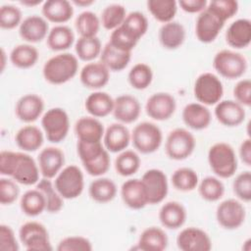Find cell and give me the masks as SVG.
I'll return each mask as SVG.
<instances>
[{
  "mask_svg": "<svg viewBox=\"0 0 251 251\" xmlns=\"http://www.w3.org/2000/svg\"><path fill=\"white\" fill-rule=\"evenodd\" d=\"M44 101L43 99L33 93L22 96L15 107V114L17 118L24 123L35 122L43 113Z\"/></svg>",
  "mask_w": 251,
  "mask_h": 251,
  "instance_id": "603a6c76",
  "label": "cell"
},
{
  "mask_svg": "<svg viewBox=\"0 0 251 251\" xmlns=\"http://www.w3.org/2000/svg\"><path fill=\"white\" fill-rule=\"evenodd\" d=\"M208 163L212 172L220 178H229L237 170L235 151L226 142H217L209 148Z\"/></svg>",
  "mask_w": 251,
  "mask_h": 251,
  "instance_id": "3957f363",
  "label": "cell"
},
{
  "mask_svg": "<svg viewBox=\"0 0 251 251\" xmlns=\"http://www.w3.org/2000/svg\"><path fill=\"white\" fill-rule=\"evenodd\" d=\"M78 71V59L69 52L59 53L49 58L42 68L44 79L50 84L60 85L75 76Z\"/></svg>",
  "mask_w": 251,
  "mask_h": 251,
  "instance_id": "6da1fadb",
  "label": "cell"
},
{
  "mask_svg": "<svg viewBox=\"0 0 251 251\" xmlns=\"http://www.w3.org/2000/svg\"><path fill=\"white\" fill-rule=\"evenodd\" d=\"M36 188L39 189L45 197L46 211L48 213L54 214L62 210L64 206V198L57 191L50 178L42 177L39 179V181L36 183Z\"/></svg>",
  "mask_w": 251,
  "mask_h": 251,
  "instance_id": "b9f144b4",
  "label": "cell"
},
{
  "mask_svg": "<svg viewBox=\"0 0 251 251\" xmlns=\"http://www.w3.org/2000/svg\"><path fill=\"white\" fill-rule=\"evenodd\" d=\"M116 183L108 177H97L88 186L90 198L97 203H108L117 195Z\"/></svg>",
  "mask_w": 251,
  "mask_h": 251,
  "instance_id": "d590c367",
  "label": "cell"
},
{
  "mask_svg": "<svg viewBox=\"0 0 251 251\" xmlns=\"http://www.w3.org/2000/svg\"><path fill=\"white\" fill-rule=\"evenodd\" d=\"M226 43L234 49H243L251 42V22L248 19H238L232 22L226 31Z\"/></svg>",
  "mask_w": 251,
  "mask_h": 251,
  "instance_id": "4316f807",
  "label": "cell"
},
{
  "mask_svg": "<svg viewBox=\"0 0 251 251\" xmlns=\"http://www.w3.org/2000/svg\"><path fill=\"white\" fill-rule=\"evenodd\" d=\"M92 248V243L88 238L73 235L61 239L56 249L58 251H91Z\"/></svg>",
  "mask_w": 251,
  "mask_h": 251,
  "instance_id": "f5cc1de1",
  "label": "cell"
},
{
  "mask_svg": "<svg viewBox=\"0 0 251 251\" xmlns=\"http://www.w3.org/2000/svg\"><path fill=\"white\" fill-rule=\"evenodd\" d=\"M141 112L139 101L132 95L123 94L114 99L113 115L122 124H131L135 122Z\"/></svg>",
  "mask_w": 251,
  "mask_h": 251,
  "instance_id": "cb8c5ba5",
  "label": "cell"
},
{
  "mask_svg": "<svg viewBox=\"0 0 251 251\" xmlns=\"http://www.w3.org/2000/svg\"><path fill=\"white\" fill-rule=\"evenodd\" d=\"M41 13L48 22L62 25L74 16V7L68 0H47L42 4Z\"/></svg>",
  "mask_w": 251,
  "mask_h": 251,
  "instance_id": "f1b7e54d",
  "label": "cell"
},
{
  "mask_svg": "<svg viewBox=\"0 0 251 251\" xmlns=\"http://www.w3.org/2000/svg\"><path fill=\"white\" fill-rule=\"evenodd\" d=\"M181 116L184 125L194 130L207 128L212 120V115L208 107L199 102L188 103L185 105Z\"/></svg>",
  "mask_w": 251,
  "mask_h": 251,
  "instance_id": "484cf974",
  "label": "cell"
},
{
  "mask_svg": "<svg viewBox=\"0 0 251 251\" xmlns=\"http://www.w3.org/2000/svg\"><path fill=\"white\" fill-rule=\"evenodd\" d=\"M79 79L86 88L98 90L109 82L110 71L101 62H89L80 70Z\"/></svg>",
  "mask_w": 251,
  "mask_h": 251,
  "instance_id": "ffe728a7",
  "label": "cell"
},
{
  "mask_svg": "<svg viewBox=\"0 0 251 251\" xmlns=\"http://www.w3.org/2000/svg\"><path fill=\"white\" fill-rule=\"evenodd\" d=\"M39 58L38 50L29 43L16 45L10 52V61L19 69H29L33 67Z\"/></svg>",
  "mask_w": 251,
  "mask_h": 251,
  "instance_id": "8d00e7d4",
  "label": "cell"
},
{
  "mask_svg": "<svg viewBox=\"0 0 251 251\" xmlns=\"http://www.w3.org/2000/svg\"><path fill=\"white\" fill-rule=\"evenodd\" d=\"M213 68L223 77L235 79L245 74L247 60L242 54L236 51L224 49L217 52L214 56Z\"/></svg>",
  "mask_w": 251,
  "mask_h": 251,
  "instance_id": "5b68a950",
  "label": "cell"
},
{
  "mask_svg": "<svg viewBox=\"0 0 251 251\" xmlns=\"http://www.w3.org/2000/svg\"><path fill=\"white\" fill-rule=\"evenodd\" d=\"M112 46L115 48L122 50V51H126V52H131L132 49L136 46L137 42L135 39L130 37L127 33H126L120 26L114 29L111 32L110 39L108 41Z\"/></svg>",
  "mask_w": 251,
  "mask_h": 251,
  "instance_id": "11a10c76",
  "label": "cell"
},
{
  "mask_svg": "<svg viewBox=\"0 0 251 251\" xmlns=\"http://www.w3.org/2000/svg\"><path fill=\"white\" fill-rule=\"evenodd\" d=\"M198 193L208 202L219 201L225 194V185L218 176H206L198 182Z\"/></svg>",
  "mask_w": 251,
  "mask_h": 251,
  "instance_id": "ee69618b",
  "label": "cell"
},
{
  "mask_svg": "<svg viewBox=\"0 0 251 251\" xmlns=\"http://www.w3.org/2000/svg\"><path fill=\"white\" fill-rule=\"evenodd\" d=\"M173 186L182 192H188L194 190L199 182L197 173L188 167H181L176 169L171 177Z\"/></svg>",
  "mask_w": 251,
  "mask_h": 251,
  "instance_id": "7bdbcfd3",
  "label": "cell"
},
{
  "mask_svg": "<svg viewBox=\"0 0 251 251\" xmlns=\"http://www.w3.org/2000/svg\"><path fill=\"white\" fill-rule=\"evenodd\" d=\"M193 94L196 100L205 106L216 105L224 95L223 82L215 74L203 73L195 79Z\"/></svg>",
  "mask_w": 251,
  "mask_h": 251,
  "instance_id": "ba28073f",
  "label": "cell"
},
{
  "mask_svg": "<svg viewBox=\"0 0 251 251\" xmlns=\"http://www.w3.org/2000/svg\"><path fill=\"white\" fill-rule=\"evenodd\" d=\"M140 167V158L133 150H124L115 159V170L122 176L134 175Z\"/></svg>",
  "mask_w": 251,
  "mask_h": 251,
  "instance_id": "f6af8a7d",
  "label": "cell"
},
{
  "mask_svg": "<svg viewBox=\"0 0 251 251\" xmlns=\"http://www.w3.org/2000/svg\"><path fill=\"white\" fill-rule=\"evenodd\" d=\"M159 221L162 226L169 229L181 227L187 218L185 207L177 201H169L162 205L159 210Z\"/></svg>",
  "mask_w": 251,
  "mask_h": 251,
  "instance_id": "83f0119b",
  "label": "cell"
},
{
  "mask_svg": "<svg viewBox=\"0 0 251 251\" xmlns=\"http://www.w3.org/2000/svg\"><path fill=\"white\" fill-rule=\"evenodd\" d=\"M214 114L220 124L228 127L238 126L246 117L244 107L235 100H221L216 104Z\"/></svg>",
  "mask_w": 251,
  "mask_h": 251,
  "instance_id": "e0dca14e",
  "label": "cell"
},
{
  "mask_svg": "<svg viewBox=\"0 0 251 251\" xmlns=\"http://www.w3.org/2000/svg\"><path fill=\"white\" fill-rule=\"evenodd\" d=\"M100 19L91 11L81 12L75 19V26L80 37H94L100 28Z\"/></svg>",
  "mask_w": 251,
  "mask_h": 251,
  "instance_id": "bcb514c9",
  "label": "cell"
},
{
  "mask_svg": "<svg viewBox=\"0 0 251 251\" xmlns=\"http://www.w3.org/2000/svg\"><path fill=\"white\" fill-rule=\"evenodd\" d=\"M141 181L144 185L147 195L148 204L154 205L161 203L169 191L168 178L166 174L159 169L147 170L142 177Z\"/></svg>",
  "mask_w": 251,
  "mask_h": 251,
  "instance_id": "7c38bea8",
  "label": "cell"
},
{
  "mask_svg": "<svg viewBox=\"0 0 251 251\" xmlns=\"http://www.w3.org/2000/svg\"><path fill=\"white\" fill-rule=\"evenodd\" d=\"M15 141L17 146L24 152H34L42 146L44 136L39 127L27 125L17 131Z\"/></svg>",
  "mask_w": 251,
  "mask_h": 251,
  "instance_id": "1f68e13d",
  "label": "cell"
},
{
  "mask_svg": "<svg viewBox=\"0 0 251 251\" xmlns=\"http://www.w3.org/2000/svg\"><path fill=\"white\" fill-rule=\"evenodd\" d=\"M177 4L182 11L189 14H195L204 11L208 2L207 0H179Z\"/></svg>",
  "mask_w": 251,
  "mask_h": 251,
  "instance_id": "91938a15",
  "label": "cell"
},
{
  "mask_svg": "<svg viewBox=\"0 0 251 251\" xmlns=\"http://www.w3.org/2000/svg\"><path fill=\"white\" fill-rule=\"evenodd\" d=\"M104 132L103 124L92 116L81 117L75 124V133L78 141L86 143L102 142Z\"/></svg>",
  "mask_w": 251,
  "mask_h": 251,
  "instance_id": "d4e9b609",
  "label": "cell"
},
{
  "mask_svg": "<svg viewBox=\"0 0 251 251\" xmlns=\"http://www.w3.org/2000/svg\"><path fill=\"white\" fill-rule=\"evenodd\" d=\"M148 26L149 24L146 16L138 11L128 13L124 23L120 25L126 33L136 41H139V39L146 33Z\"/></svg>",
  "mask_w": 251,
  "mask_h": 251,
  "instance_id": "f35d334b",
  "label": "cell"
},
{
  "mask_svg": "<svg viewBox=\"0 0 251 251\" xmlns=\"http://www.w3.org/2000/svg\"><path fill=\"white\" fill-rule=\"evenodd\" d=\"M37 161L41 176L51 179L61 172L65 164V154L58 147L48 146L41 149Z\"/></svg>",
  "mask_w": 251,
  "mask_h": 251,
  "instance_id": "2e32d148",
  "label": "cell"
},
{
  "mask_svg": "<svg viewBox=\"0 0 251 251\" xmlns=\"http://www.w3.org/2000/svg\"><path fill=\"white\" fill-rule=\"evenodd\" d=\"M54 186L64 199H75L84 188L83 173L76 165H69L55 176Z\"/></svg>",
  "mask_w": 251,
  "mask_h": 251,
  "instance_id": "8992f818",
  "label": "cell"
},
{
  "mask_svg": "<svg viewBox=\"0 0 251 251\" xmlns=\"http://www.w3.org/2000/svg\"><path fill=\"white\" fill-rule=\"evenodd\" d=\"M130 141L131 133L122 123H113L105 129L103 145L111 153H120L126 150Z\"/></svg>",
  "mask_w": 251,
  "mask_h": 251,
  "instance_id": "44dd1931",
  "label": "cell"
},
{
  "mask_svg": "<svg viewBox=\"0 0 251 251\" xmlns=\"http://www.w3.org/2000/svg\"><path fill=\"white\" fill-rule=\"evenodd\" d=\"M41 126L48 141L51 143H59L63 141L69 133V115L63 108H51L42 115Z\"/></svg>",
  "mask_w": 251,
  "mask_h": 251,
  "instance_id": "52a82bcc",
  "label": "cell"
},
{
  "mask_svg": "<svg viewBox=\"0 0 251 251\" xmlns=\"http://www.w3.org/2000/svg\"><path fill=\"white\" fill-rule=\"evenodd\" d=\"M246 218V211L243 204L233 198L222 201L216 209L218 224L226 229H236L240 227Z\"/></svg>",
  "mask_w": 251,
  "mask_h": 251,
  "instance_id": "8fae6325",
  "label": "cell"
},
{
  "mask_svg": "<svg viewBox=\"0 0 251 251\" xmlns=\"http://www.w3.org/2000/svg\"><path fill=\"white\" fill-rule=\"evenodd\" d=\"M94 3V1L92 0H73L72 4L78 6V7H88L90 5H92Z\"/></svg>",
  "mask_w": 251,
  "mask_h": 251,
  "instance_id": "6125c7cd",
  "label": "cell"
},
{
  "mask_svg": "<svg viewBox=\"0 0 251 251\" xmlns=\"http://www.w3.org/2000/svg\"><path fill=\"white\" fill-rule=\"evenodd\" d=\"M20 207L25 215L36 217L46 211V200L39 189H29L22 195Z\"/></svg>",
  "mask_w": 251,
  "mask_h": 251,
  "instance_id": "74e56055",
  "label": "cell"
},
{
  "mask_svg": "<svg viewBox=\"0 0 251 251\" xmlns=\"http://www.w3.org/2000/svg\"><path fill=\"white\" fill-rule=\"evenodd\" d=\"M127 80L134 89H146L153 80L152 69L145 63H137L128 72Z\"/></svg>",
  "mask_w": 251,
  "mask_h": 251,
  "instance_id": "c3c4849f",
  "label": "cell"
},
{
  "mask_svg": "<svg viewBox=\"0 0 251 251\" xmlns=\"http://www.w3.org/2000/svg\"><path fill=\"white\" fill-rule=\"evenodd\" d=\"M167 233L157 226H150L145 228L137 242V248L142 251H163L168 246Z\"/></svg>",
  "mask_w": 251,
  "mask_h": 251,
  "instance_id": "d6a6232c",
  "label": "cell"
},
{
  "mask_svg": "<svg viewBox=\"0 0 251 251\" xmlns=\"http://www.w3.org/2000/svg\"><path fill=\"white\" fill-rule=\"evenodd\" d=\"M75 51L77 59L83 62H92L102 51L101 41L97 36L94 37H80L75 41Z\"/></svg>",
  "mask_w": 251,
  "mask_h": 251,
  "instance_id": "60d3db41",
  "label": "cell"
},
{
  "mask_svg": "<svg viewBox=\"0 0 251 251\" xmlns=\"http://www.w3.org/2000/svg\"><path fill=\"white\" fill-rule=\"evenodd\" d=\"M163 141L161 128L151 122H142L134 126L131 132L133 147L141 154L156 152Z\"/></svg>",
  "mask_w": 251,
  "mask_h": 251,
  "instance_id": "277c9868",
  "label": "cell"
},
{
  "mask_svg": "<svg viewBox=\"0 0 251 251\" xmlns=\"http://www.w3.org/2000/svg\"><path fill=\"white\" fill-rule=\"evenodd\" d=\"M48 21L41 16L31 15L25 18L19 26L20 36L28 43H37L47 37Z\"/></svg>",
  "mask_w": 251,
  "mask_h": 251,
  "instance_id": "d6986e66",
  "label": "cell"
},
{
  "mask_svg": "<svg viewBox=\"0 0 251 251\" xmlns=\"http://www.w3.org/2000/svg\"><path fill=\"white\" fill-rule=\"evenodd\" d=\"M84 107L90 116L104 118L113 113L114 99L107 92L97 90L86 97Z\"/></svg>",
  "mask_w": 251,
  "mask_h": 251,
  "instance_id": "4dcf8cb0",
  "label": "cell"
},
{
  "mask_svg": "<svg viewBox=\"0 0 251 251\" xmlns=\"http://www.w3.org/2000/svg\"><path fill=\"white\" fill-rule=\"evenodd\" d=\"M232 190L235 196L243 201L250 202L251 200V172L244 171L238 174L232 182Z\"/></svg>",
  "mask_w": 251,
  "mask_h": 251,
  "instance_id": "816d5d0a",
  "label": "cell"
},
{
  "mask_svg": "<svg viewBox=\"0 0 251 251\" xmlns=\"http://www.w3.org/2000/svg\"><path fill=\"white\" fill-rule=\"evenodd\" d=\"M39 167L34 159L25 152H18V160L12 178L20 184L33 185L39 181Z\"/></svg>",
  "mask_w": 251,
  "mask_h": 251,
  "instance_id": "ac0fdd59",
  "label": "cell"
},
{
  "mask_svg": "<svg viewBox=\"0 0 251 251\" xmlns=\"http://www.w3.org/2000/svg\"><path fill=\"white\" fill-rule=\"evenodd\" d=\"M196 145L193 134L185 128L177 127L171 130L166 138L165 150L172 160L181 161L188 158Z\"/></svg>",
  "mask_w": 251,
  "mask_h": 251,
  "instance_id": "9c48e42d",
  "label": "cell"
},
{
  "mask_svg": "<svg viewBox=\"0 0 251 251\" xmlns=\"http://www.w3.org/2000/svg\"><path fill=\"white\" fill-rule=\"evenodd\" d=\"M20 246L13 228L7 225H0V250L19 251Z\"/></svg>",
  "mask_w": 251,
  "mask_h": 251,
  "instance_id": "6f0895ef",
  "label": "cell"
},
{
  "mask_svg": "<svg viewBox=\"0 0 251 251\" xmlns=\"http://www.w3.org/2000/svg\"><path fill=\"white\" fill-rule=\"evenodd\" d=\"M220 18H218L207 7L204 11L199 13L195 22V35L202 43H211L220 34L225 25Z\"/></svg>",
  "mask_w": 251,
  "mask_h": 251,
  "instance_id": "4fadbf2b",
  "label": "cell"
},
{
  "mask_svg": "<svg viewBox=\"0 0 251 251\" xmlns=\"http://www.w3.org/2000/svg\"><path fill=\"white\" fill-rule=\"evenodd\" d=\"M233 96L236 102L243 107L251 105V81L248 78L240 79L233 87Z\"/></svg>",
  "mask_w": 251,
  "mask_h": 251,
  "instance_id": "9f6ffc18",
  "label": "cell"
},
{
  "mask_svg": "<svg viewBox=\"0 0 251 251\" xmlns=\"http://www.w3.org/2000/svg\"><path fill=\"white\" fill-rule=\"evenodd\" d=\"M20 195L18 182L13 178H0V203L2 205L13 204Z\"/></svg>",
  "mask_w": 251,
  "mask_h": 251,
  "instance_id": "db71d44e",
  "label": "cell"
},
{
  "mask_svg": "<svg viewBox=\"0 0 251 251\" xmlns=\"http://www.w3.org/2000/svg\"><path fill=\"white\" fill-rule=\"evenodd\" d=\"M77 155L89 176H101L110 169L111 159L109 151L102 142L86 143L77 140Z\"/></svg>",
  "mask_w": 251,
  "mask_h": 251,
  "instance_id": "7a4b0ae2",
  "label": "cell"
},
{
  "mask_svg": "<svg viewBox=\"0 0 251 251\" xmlns=\"http://www.w3.org/2000/svg\"><path fill=\"white\" fill-rule=\"evenodd\" d=\"M185 35L184 26L176 21L163 24L158 33L161 45L168 50H175L180 47L185 40Z\"/></svg>",
  "mask_w": 251,
  "mask_h": 251,
  "instance_id": "f546056e",
  "label": "cell"
},
{
  "mask_svg": "<svg viewBox=\"0 0 251 251\" xmlns=\"http://www.w3.org/2000/svg\"><path fill=\"white\" fill-rule=\"evenodd\" d=\"M176 245L181 251H209L212 249V240L205 230L189 226L179 231Z\"/></svg>",
  "mask_w": 251,
  "mask_h": 251,
  "instance_id": "9a60e30c",
  "label": "cell"
},
{
  "mask_svg": "<svg viewBox=\"0 0 251 251\" xmlns=\"http://www.w3.org/2000/svg\"><path fill=\"white\" fill-rule=\"evenodd\" d=\"M131 59V52L122 51L109 42H107L102 48L100 54V62L105 65L109 71L121 72L126 69Z\"/></svg>",
  "mask_w": 251,
  "mask_h": 251,
  "instance_id": "e575fe53",
  "label": "cell"
},
{
  "mask_svg": "<svg viewBox=\"0 0 251 251\" xmlns=\"http://www.w3.org/2000/svg\"><path fill=\"white\" fill-rule=\"evenodd\" d=\"M6 53L4 51L3 48H1V73L4 72V69H5V64H6Z\"/></svg>",
  "mask_w": 251,
  "mask_h": 251,
  "instance_id": "e7e4bbea",
  "label": "cell"
},
{
  "mask_svg": "<svg viewBox=\"0 0 251 251\" xmlns=\"http://www.w3.org/2000/svg\"><path fill=\"white\" fill-rule=\"evenodd\" d=\"M121 197L125 205L132 210H140L148 205L144 185L138 178H129L122 184Z\"/></svg>",
  "mask_w": 251,
  "mask_h": 251,
  "instance_id": "7402d4cb",
  "label": "cell"
},
{
  "mask_svg": "<svg viewBox=\"0 0 251 251\" xmlns=\"http://www.w3.org/2000/svg\"><path fill=\"white\" fill-rule=\"evenodd\" d=\"M207 8L226 23L237 14L239 6L235 0H215L208 3Z\"/></svg>",
  "mask_w": 251,
  "mask_h": 251,
  "instance_id": "681fc988",
  "label": "cell"
},
{
  "mask_svg": "<svg viewBox=\"0 0 251 251\" xmlns=\"http://www.w3.org/2000/svg\"><path fill=\"white\" fill-rule=\"evenodd\" d=\"M126 15L124 5L118 3L110 4L101 12L100 23L105 29L114 30L124 23Z\"/></svg>",
  "mask_w": 251,
  "mask_h": 251,
  "instance_id": "7dc6e473",
  "label": "cell"
},
{
  "mask_svg": "<svg viewBox=\"0 0 251 251\" xmlns=\"http://www.w3.org/2000/svg\"><path fill=\"white\" fill-rule=\"evenodd\" d=\"M20 241L27 251H50L52 245L48 230L38 222H26L19 229Z\"/></svg>",
  "mask_w": 251,
  "mask_h": 251,
  "instance_id": "30bf717a",
  "label": "cell"
},
{
  "mask_svg": "<svg viewBox=\"0 0 251 251\" xmlns=\"http://www.w3.org/2000/svg\"><path fill=\"white\" fill-rule=\"evenodd\" d=\"M18 160V152L2 150L0 153V174L5 176H12Z\"/></svg>",
  "mask_w": 251,
  "mask_h": 251,
  "instance_id": "680465c9",
  "label": "cell"
},
{
  "mask_svg": "<svg viewBox=\"0 0 251 251\" xmlns=\"http://www.w3.org/2000/svg\"><path fill=\"white\" fill-rule=\"evenodd\" d=\"M20 3L26 7H34L41 4L42 1L41 0H24V1H21Z\"/></svg>",
  "mask_w": 251,
  "mask_h": 251,
  "instance_id": "be15d7a7",
  "label": "cell"
},
{
  "mask_svg": "<svg viewBox=\"0 0 251 251\" xmlns=\"http://www.w3.org/2000/svg\"><path fill=\"white\" fill-rule=\"evenodd\" d=\"M176 102L175 97L168 92L152 94L146 101V114L155 121L169 120L176 112Z\"/></svg>",
  "mask_w": 251,
  "mask_h": 251,
  "instance_id": "5bb4252c",
  "label": "cell"
},
{
  "mask_svg": "<svg viewBox=\"0 0 251 251\" xmlns=\"http://www.w3.org/2000/svg\"><path fill=\"white\" fill-rule=\"evenodd\" d=\"M146 5L153 18L162 24L174 21L177 11V2L175 0H148Z\"/></svg>",
  "mask_w": 251,
  "mask_h": 251,
  "instance_id": "ab89813d",
  "label": "cell"
},
{
  "mask_svg": "<svg viewBox=\"0 0 251 251\" xmlns=\"http://www.w3.org/2000/svg\"><path fill=\"white\" fill-rule=\"evenodd\" d=\"M239 157L241 161L248 167L251 166V140L244 139L239 146Z\"/></svg>",
  "mask_w": 251,
  "mask_h": 251,
  "instance_id": "94428289",
  "label": "cell"
},
{
  "mask_svg": "<svg viewBox=\"0 0 251 251\" xmlns=\"http://www.w3.org/2000/svg\"><path fill=\"white\" fill-rule=\"evenodd\" d=\"M21 10L12 4L2 5L0 8V27L13 29L22 24Z\"/></svg>",
  "mask_w": 251,
  "mask_h": 251,
  "instance_id": "f907efd6",
  "label": "cell"
},
{
  "mask_svg": "<svg viewBox=\"0 0 251 251\" xmlns=\"http://www.w3.org/2000/svg\"><path fill=\"white\" fill-rule=\"evenodd\" d=\"M75 42V33L73 29L65 25L53 26L46 37V44L52 51L61 52L68 50Z\"/></svg>",
  "mask_w": 251,
  "mask_h": 251,
  "instance_id": "836d02e7",
  "label": "cell"
}]
</instances>
